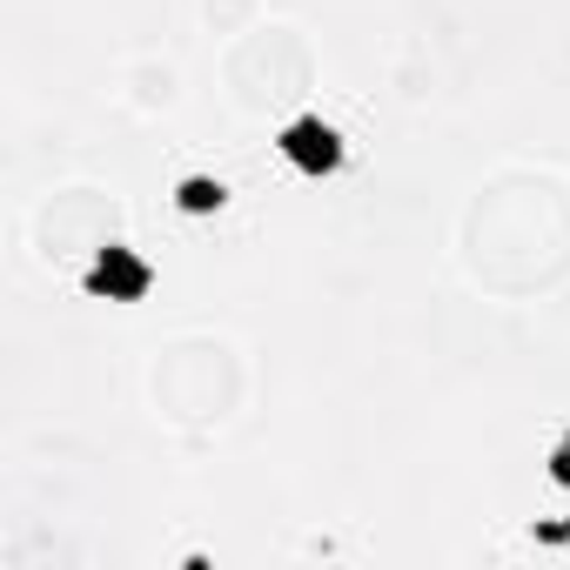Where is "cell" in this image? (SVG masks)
<instances>
[{
  "label": "cell",
  "mask_w": 570,
  "mask_h": 570,
  "mask_svg": "<svg viewBox=\"0 0 570 570\" xmlns=\"http://www.w3.org/2000/svg\"><path fill=\"white\" fill-rule=\"evenodd\" d=\"M181 95H188V75H181V61H175L168 48H135V55L115 68V101H121L135 121L175 115Z\"/></svg>",
  "instance_id": "5b68a950"
},
{
  "label": "cell",
  "mask_w": 570,
  "mask_h": 570,
  "mask_svg": "<svg viewBox=\"0 0 570 570\" xmlns=\"http://www.w3.org/2000/svg\"><path fill=\"white\" fill-rule=\"evenodd\" d=\"M390 88H396L403 108H430V101L443 95V68H436V55H430L423 35H403V41L390 48Z\"/></svg>",
  "instance_id": "8992f818"
},
{
  "label": "cell",
  "mask_w": 570,
  "mask_h": 570,
  "mask_svg": "<svg viewBox=\"0 0 570 570\" xmlns=\"http://www.w3.org/2000/svg\"><path fill=\"white\" fill-rule=\"evenodd\" d=\"M456 268L497 303H537L570 282V181L537 161L490 168L450 228Z\"/></svg>",
  "instance_id": "6da1fadb"
},
{
  "label": "cell",
  "mask_w": 570,
  "mask_h": 570,
  "mask_svg": "<svg viewBox=\"0 0 570 570\" xmlns=\"http://www.w3.org/2000/svg\"><path fill=\"white\" fill-rule=\"evenodd\" d=\"M296 557H303V563H336V557H356V543H343V537H330V530H309V537L296 543Z\"/></svg>",
  "instance_id": "ba28073f"
},
{
  "label": "cell",
  "mask_w": 570,
  "mask_h": 570,
  "mask_svg": "<svg viewBox=\"0 0 570 570\" xmlns=\"http://www.w3.org/2000/svg\"><path fill=\"white\" fill-rule=\"evenodd\" d=\"M323 88V55L296 21H255L222 48V95L248 121H296Z\"/></svg>",
  "instance_id": "277c9868"
},
{
  "label": "cell",
  "mask_w": 570,
  "mask_h": 570,
  "mask_svg": "<svg viewBox=\"0 0 570 570\" xmlns=\"http://www.w3.org/2000/svg\"><path fill=\"white\" fill-rule=\"evenodd\" d=\"M21 248L41 275H88L128 248V202L108 181H55L21 208Z\"/></svg>",
  "instance_id": "3957f363"
},
{
  "label": "cell",
  "mask_w": 570,
  "mask_h": 570,
  "mask_svg": "<svg viewBox=\"0 0 570 570\" xmlns=\"http://www.w3.org/2000/svg\"><path fill=\"white\" fill-rule=\"evenodd\" d=\"M248 390H255V370H248V350L228 330H181V336L155 343L148 370H141L148 416L181 443L222 436L248 410Z\"/></svg>",
  "instance_id": "7a4b0ae2"
},
{
  "label": "cell",
  "mask_w": 570,
  "mask_h": 570,
  "mask_svg": "<svg viewBox=\"0 0 570 570\" xmlns=\"http://www.w3.org/2000/svg\"><path fill=\"white\" fill-rule=\"evenodd\" d=\"M255 21H268V0H195V28H202L215 48L242 41Z\"/></svg>",
  "instance_id": "52a82bcc"
}]
</instances>
